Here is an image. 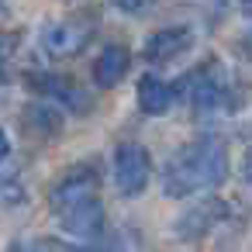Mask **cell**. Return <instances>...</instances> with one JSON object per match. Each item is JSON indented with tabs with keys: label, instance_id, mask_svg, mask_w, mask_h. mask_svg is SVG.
<instances>
[{
	"label": "cell",
	"instance_id": "ffe728a7",
	"mask_svg": "<svg viewBox=\"0 0 252 252\" xmlns=\"http://www.w3.org/2000/svg\"><path fill=\"white\" fill-rule=\"evenodd\" d=\"M0 11H4V0H0Z\"/></svg>",
	"mask_w": 252,
	"mask_h": 252
},
{
	"label": "cell",
	"instance_id": "ac0fdd59",
	"mask_svg": "<svg viewBox=\"0 0 252 252\" xmlns=\"http://www.w3.org/2000/svg\"><path fill=\"white\" fill-rule=\"evenodd\" d=\"M7 252H32V249H28V245H21V242H14V245H11Z\"/></svg>",
	"mask_w": 252,
	"mask_h": 252
},
{
	"label": "cell",
	"instance_id": "44dd1931",
	"mask_svg": "<svg viewBox=\"0 0 252 252\" xmlns=\"http://www.w3.org/2000/svg\"><path fill=\"white\" fill-rule=\"evenodd\" d=\"M242 4H252V0H242Z\"/></svg>",
	"mask_w": 252,
	"mask_h": 252
},
{
	"label": "cell",
	"instance_id": "e0dca14e",
	"mask_svg": "<svg viewBox=\"0 0 252 252\" xmlns=\"http://www.w3.org/2000/svg\"><path fill=\"white\" fill-rule=\"evenodd\" d=\"M7 156H11V138L4 135V128H0V162H4Z\"/></svg>",
	"mask_w": 252,
	"mask_h": 252
},
{
	"label": "cell",
	"instance_id": "5b68a950",
	"mask_svg": "<svg viewBox=\"0 0 252 252\" xmlns=\"http://www.w3.org/2000/svg\"><path fill=\"white\" fill-rule=\"evenodd\" d=\"M97 169L94 166H76V169H69L66 176H59L56 183H52V190H49V204H52V211L59 214V211H66V207H76V204H83V200H94L97 197Z\"/></svg>",
	"mask_w": 252,
	"mask_h": 252
},
{
	"label": "cell",
	"instance_id": "9a60e30c",
	"mask_svg": "<svg viewBox=\"0 0 252 252\" xmlns=\"http://www.w3.org/2000/svg\"><path fill=\"white\" fill-rule=\"evenodd\" d=\"M14 45H18V35L14 32H0V59H7L14 52Z\"/></svg>",
	"mask_w": 252,
	"mask_h": 252
},
{
	"label": "cell",
	"instance_id": "7a4b0ae2",
	"mask_svg": "<svg viewBox=\"0 0 252 252\" xmlns=\"http://www.w3.org/2000/svg\"><path fill=\"white\" fill-rule=\"evenodd\" d=\"M152 180L149 149L138 142H121L114 149V187L121 197H138Z\"/></svg>",
	"mask_w": 252,
	"mask_h": 252
},
{
	"label": "cell",
	"instance_id": "30bf717a",
	"mask_svg": "<svg viewBox=\"0 0 252 252\" xmlns=\"http://www.w3.org/2000/svg\"><path fill=\"white\" fill-rule=\"evenodd\" d=\"M173 104H176V87L173 83H166L162 76H142L138 80V107H142V114L156 118V114H166Z\"/></svg>",
	"mask_w": 252,
	"mask_h": 252
},
{
	"label": "cell",
	"instance_id": "7c38bea8",
	"mask_svg": "<svg viewBox=\"0 0 252 252\" xmlns=\"http://www.w3.org/2000/svg\"><path fill=\"white\" fill-rule=\"evenodd\" d=\"M25 121L38 131V135H59L63 131V114L52 107V104H32Z\"/></svg>",
	"mask_w": 252,
	"mask_h": 252
},
{
	"label": "cell",
	"instance_id": "52a82bcc",
	"mask_svg": "<svg viewBox=\"0 0 252 252\" xmlns=\"http://www.w3.org/2000/svg\"><path fill=\"white\" fill-rule=\"evenodd\" d=\"M28 87L42 97H49L52 104H63L69 111H90V97L73 87L66 76H52V73H28Z\"/></svg>",
	"mask_w": 252,
	"mask_h": 252
},
{
	"label": "cell",
	"instance_id": "9c48e42d",
	"mask_svg": "<svg viewBox=\"0 0 252 252\" xmlns=\"http://www.w3.org/2000/svg\"><path fill=\"white\" fill-rule=\"evenodd\" d=\"M224 204L221 200H204V204H197V207H190L180 221H176V235L180 238H187V242H193V238H204L221 218H224Z\"/></svg>",
	"mask_w": 252,
	"mask_h": 252
},
{
	"label": "cell",
	"instance_id": "277c9868",
	"mask_svg": "<svg viewBox=\"0 0 252 252\" xmlns=\"http://www.w3.org/2000/svg\"><path fill=\"white\" fill-rule=\"evenodd\" d=\"M94 38V21H83V18H66V21H56L49 28H42L38 35V45L49 59H69L76 52H83V45Z\"/></svg>",
	"mask_w": 252,
	"mask_h": 252
},
{
	"label": "cell",
	"instance_id": "3957f363",
	"mask_svg": "<svg viewBox=\"0 0 252 252\" xmlns=\"http://www.w3.org/2000/svg\"><path fill=\"white\" fill-rule=\"evenodd\" d=\"M183 94H187V100H190L193 111H221V107H228V100H231L224 69H221L218 63H207V66L193 69V73L183 80Z\"/></svg>",
	"mask_w": 252,
	"mask_h": 252
},
{
	"label": "cell",
	"instance_id": "2e32d148",
	"mask_svg": "<svg viewBox=\"0 0 252 252\" xmlns=\"http://www.w3.org/2000/svg\"><path fill=\"white\" fill-rule=\"evenodd\" d=\"M242 187L252 190V152H245V159H242Z\"/></svg>",
	"mask_w": 252,
	"mask_h": 252
},
{
	"label": "cell",
	"instance_id": "4fadbf2b",
	"mask_svg": "<svg viewBox=\"0 0 252 252\" xmlns=\"http://www.w3.org/2000/svg\"><path fill=\"white\" fill-rule=\"evenodd\" d=\"M73 252H125V242L121 238H111V242H90V245H83V249H73Z\"/></svg>",
	"mask_w": 252,
	"mask_h": 252
},
{
	"label": "cell",
	"instance_id": "6da1fadb",
	"mask_svg": "<svg viewBox=\"0 0 252 252\" xmlns=\"http://www.w3.org/2000/svg\"><path fill=\"white\" fill-rule=\"evenodd\" d=\"M228 180V145L218 135H200L190 145L176 149L162 169L166 197H190L200 190H214Z\"/></svg>",
	"mask_w": 252,
	"mask_h": 252
},
{
	"label": "cell",
	"instance_id": "5bb4252c",
	"mask_svg": "<svg viewBox=\"0 0 252 252\" xmlns=\"http://www.w3.org/2000/svg\"><path fill=\"white\" fill-rule=\"evenodd\" d=\"M111 4L118 7V11H125V14H138V11H145L152 0H111Z\"/></svg>",
	"mask_w": 252,
	"mask_h": 252
},
{
	"label": "cell",
	"instance_id": "ba28073f",
	"mask_svg": "<svg viewBox=\"0 0 252 252\" xmlns=\"http://www.w3.org/2000/svg\"><path fill=\"white\" fill-rule=\"evenodd\" d=\"M193 45V32L187 28V25H169V28H159V32H152L149 38H145V45H142V56L149 59V63H169V59H176L183 49H190Z\"/></svg>",
	"mask_w": 252,
	"mask_h": 252
},
{
	"label": "cell",
	"instance_id": "d6986e66",
	"mask_svg": "<svg viewBox=\"0 0 252 252\" xmlns=\"http://www.w3.org/2000/svg\"><path fill=\"white\" fill-rule=\"evenodd\" d=\"M0 87H4V69H0Z\"/></svg>",
	"mask_w": 252,
	"mask_h": 252
},
{
	"label": "cell",
	"instance_id": "8fae6325",
	"mask_svg": "<svg viewBox=\"0 0 252 252\" xmlns=\"http://www.w3.org/2000/svg\"><path fill=\"white\" fill-rule=\"evenodd\" d=\"M128 66H131V52L125 45H107L97 59H94V80L100 87H118L125 76H128Z\"/></svg>",
	"mask_w": 252,
	"mask_h": 252
},
{
	"label": "cell",
	"instance_id": "8992f818",
	"mask_svg": "<svg viewBox=\"0 0 252 252\" xmlns=\"http://www.w3.org/2000/svg\"><path fill=\"white\" fill-rule=\"evenodd\" d=\"M59 224H63V231H69V235L80 238V242H97V238L104 235V224H107V214H104L100 197L59 211Z\"/></svg>",
	"mask_w": 252,
	"mask_h": 252
}]
</instances>
